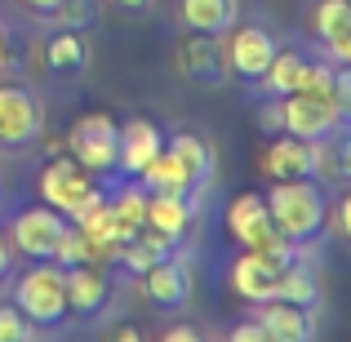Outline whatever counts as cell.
I'll use <instances>...</instances> for the list:
<instances>
[{"label":"cell","instance_id":"27","mask_svg":"<svg viewBox=\"0 0 351 342\" xmlns=\"http://www.w3.org/2000/svg\"><path fill=\"white\" fill-rule=\"evenodd\" d=\"M49 14H53V23H58V27L85 32V27L98 18V5H94V0H58V5H53Z\"/></svg>","mask_w":351,"mask_h":342},{"label":"cell","instance_id":"20","mask_svg":"<svg viewBox=\"0 0 351 342\" xmlns=\"http://www.w3.org/2000/svg\"><path fill=\"white\" fill-rule=\"evenodd\" d=\"M236 0H182V23L191 32H209V36H223L227 27L236 23Z\"/></svg>","mask_w":351,"mask_h":342},{"label":"cell","instance_id":"5","mask_svg":"<svg viewBox=\"0 0 351 342\" xmlns=\"http://www.w3.org/2000/svg\"><path fill=\"white\" fill-rule=\"evenodd\" d=\"M67 151L76 164H85L89 173H107L116 169V151H120V125L107 112H89L71 125L67 134Z\"/></svg>","mask_w":351,"mask_h":342},{"label":"cell","instance_id":"6","mask_svg":"<svg viewBox=\"0 0 351 342\" xmlns=\"http://www.w3.org/2000/svg\"><path fill=\"white\" fill-rule=\"evenodd\" d=\"M280 116H285V134H298V138H307V143H316V138L334 134V129L343 125V107L329 94H307V89L285 94Z\"/></svg>","mask_w":351,"mask_h":342},{"label":"cell","instance_id":"31","mask_svg":"<svg viewBox=\"0 0 351 342\" xmlns=\"http://www.w3.org/2000/svg\"><path fill=\"white\" fill-rule=\"evenodd\" d=\"M258 125H263V134H267V138H271V134H280V129H285L280 103H263V107H258Z\"/></svg>","mask_w":351,"mask_h":342},{"label":"cell","instance_id":"38","mask_svg":"<svg viewBox=\"0 0 351 342\" xmlns=\"http://www.w3.org/2000/svg\"><path fill=\"white\" fill-rule=\"evenodd\" d=\"M9 271V245H5V236H0V276Z\"/></svg>","mask_w":351,"mask_h":342},{"label":"cell","instance_id":"29","mask_svg":"<svg viewBox=\"0 0 351 342\" xmlns=\"http://www.w3.org/2000/svg\"><path fill=\"white\" fill-rule=\"evenodd\" d=\"M298 89H307V94H329V89H334V67H329V62H307Z\"/></svg>","mask_w":351,"mask_h":342},{"label":"cell","instance_id":"28","mask_svg":"<svg viewBox=\"0 0 351 342\" xmlns=\"http://www.w3.org/2000/svg\"><path fill=\"white\" fill-rule=\"evenodd\" d=\"M0 342H32V320L18 307H0Z\"/></svg>","mask_w":351,"mask_h":342},{"label":"cell","instance_id":"9","mask_svg":"<svg viewBox=\"0 0 351 342\" xmlns=\"http://www.w3.org/2000/svg\"><path fill=\"white\" fill-rule=\"evenodd\" d=\"M280 267H285V258H271V254H258V249H245V254L236 258V267H232V289H236L245 302H267V298H276Z\"/></svg>","mask_w":351,"mask_h":342},{"label":"cell","instance_id":"32","mask_svg":"<svg viewBox=\"0 0 351 342\" xmlns=\"http://www.w3.org/2000/svg\"><path fill=\"white\" fill-rule=\"evenodd\" d=\"M232 342H271V338H267V329L258 320H245V325L232 329Z\"/></svg>","mask_w":351,"mask_h":342},{"label":"cell","instance_id":"22","mask_svg":"<svg viewBox=\"0 0 351 342\" xmlns=\"http://www.w3.org/2000/svg\"><path fill=\"white\" fill-rule=\"evenodd\" d=\"M169 151L178 156L182 164H187L196 191L205 187V182H209V169H214V147H209L205 138H196V134H173V138H169Z\"/></svg>","mask_w":351,"mask_h":342},{"label":"cell","instance_id":"34","mask_svg":"<svg viewBox=\"0 0 351 342\" xmlns=\"http://www.w3.org/2000/svg\"><path fill=\"white\" fill-rule=\"evenodd\" d=\"M165 342H200V334L191 325H178V329H169V334H165Z\"/></svg>","mask_w":351,"mask_h":342},{"label":"cell","instance_id":"21","mask_svg":"<svg viewBox=\"0 0 351 342\" xmlns=\"http://www.w3.org/2000/svg\"><path fill=\"white\" fill-rule=\"evenodd\" d=\"M45 62H49V71H85L89 40L80 32H71V27H58V36L45 45Z\"/></svg>","mask_w":351,"mask_h":342},{"label":"cell","instance_id":"37","mask_svg":"<svg viewBox=\"0 0 351 342\" xmlns=\"http://www.w3.org/2000/svg\"><path fill=\"white\" fill-rule=\"evenodd\" d=\"M116 338H120V342H138V329H129V325H120V329H116Z\"/></svg>","mask_w":351,"mask_h":342},{"label":"cell","instance_id":"1","mask_svg":"<svg viewBox=\"0 0 351 342\" xmlns=\"http://www.w3.org/2000/svg\"><path fill=\"white\" fill-rule=\"evenodd\" d=\"M267 214H271L276 231L293 245H307V240L320 236L325 227V196L311 178H271V191H267Z\"/></svg>","mask_w":351,"mask_h":342},{"label":"cell","instance_id":"13","mask_svg":"<svg viewBox=\"0 0 351 342\" xmlns=\"http://www.w3.org/2000/svg\"><path fill=\"white\" fill-rule=\"evenodd\" d=\"M143 293L156 302V307H187L191 298V271L182 262H169V258H160V262H152L143 271Z\"/></svg>","mask_w":351,"mask_h":342},{"label":"cell","instance_id":"11","mask_svg":"<svg viewBox=\"0 0 351 342\" xmlns=\"http://www.w3.org/2000/svg\"><path fill=\"white\" fill-rule=\"evenodd\" d=\"M178 71L191 85H218L223 80V49L209 32H187L178 40Z\"/></svg>","mask_w":351,"mask_h":342},{"label":"cell","instance_id":"14","mask_svg":"<svg viewBox=\"0 0 351 342\" xmlns=\"http://www.w3.org/2000/svg\"><path fill=\"white\" fill-rule=\"evenodd\" d=\"M165 147V138H160V129L152 125L147 116H134V120H125L120 125V151H116V169H125V173H138L147 160H152L156 151Z\"/></svg>","mask_w":351,"mask_h":342},{"label":"cell","instance_id":"25","mask_svg":"<svg viewBox=\"0 0 351 342\" xmlns=\"http://www.w3.org/2000/svg\"><path fill=\"white\" fill-rule=\"evenodd\" d=\"M311 27H316L320 40L338 36L343 27H351V5H347V0H320L316 14H311Z\"/></svg>","mask_w":351,"mask_h":342},{"label":"cell","instance_id":"23","mask_svg":"<svg viewBox=\"0 0 351 342\" xmlns=\"http://www.w3.org/2000/svg\"><path fill=\"white\" fill-rule=\"evenodd\" d=\"M302 67H307V58H302V53H293V49H276L271 67H267L258 80L267 85V94L285 98V94H293V89L302 85Z\"/></svg>","mask_w":351,"mask_h":342},{"label":"cell","instance_id":"33","mask_svg":"<svg viewBox=\"0 0 351 342\" xmlns=\"http://www.w3.org/2000/svg\"><path fill=\"white\" fill-rule=\"evenodd\" d=\"M338 231H343V236L351 240V191L343 200H338Z\"/></svg>","mask_w":351,"mask_h":342},{"label":"cell","instance_id":"15","mask_svg":"<svg viewBox=\"0 0 351 342\" xmlns=\"http://www.w3.org/2000/svg\"><path fill=\"white\" fill-rule=\"evenodd\" d=\"M276 58V40L263 32V27H240L232 36V71L245 80H258Z\"/></svg>","mask_w":351,"mask_h":342},{"label":"cell","instance_id":"35","mask_svg":"<svg viewBox=\"0 0 351 342\" xmlns=\"http://www.w3.org/2000/svg\"><path fill=\"white\" fill-rule=\"evenodd\" d=\"M23 5H27V9H40V14H49V9L58 5V0H23Z\"/></svg>","mask_w":351,"mask_h":342},{"label":"cell","instance_id":"18","mask_svg":"<svg viewBox=\"0 0 351 342\" xmlns=\"http://www.w3.org/2000/svg\"><path fill=\"white\" fill-rule=\"evenodd\" d=\"M191 223V200L178 191H147V218L143 227L165 231V236H182Z\"/></svg>","mask_w":351,"mask_h":342},{"label":"cell","instance_id":"40","mask_svg":"<svg viewBox=\"0 0 351 342\" xmlns=\"http://www.w3.org/2000/svg\"><path fill=\"white\" fill-rule=\"evenodd\" d=\"M347 5H351V0H347Z\"/></svg>","mask_w":351,"mask_h":342},{"label":"cell","instance_id":"30","mask_svg":"<svg viewBox=\"0 0 351 342\" xmlns=\"http://www.w3.org/2000/svg\"><path fill=\"white\" fill-rule=\"evenodd\" d=\"M329 98L343 107V120H351V62H343V67L334 71V89H329Z\"/></svg>","mask_w":351,"mask_h":342},{"label":"cell","instance_id":"8","mask_svg":"<svg viewBox=\"0 0 351 342\" xmlns=\"http://www.w3.org/2000/svg\"><path fill=\"white\" fill-rule=\"evenodd\" d=\"M40 103L36 94H27L23 85H0V143L23 147L32 138H40Z\"/></svg>","mask_w":351,"mask_h":342},{"label":"cell","instance_id":"7","mask_svg":"<svg viewBox=\"0 0 351 342\" xmlns=\"http://www.w3.org/2000/svg\"><path fill=\"white\" fill-rule=\"evenodd\" d=\"M62 231H67V218H62L58 209L32 205V209H23V214L14 218V231H9V236H14V245L23 249L27 258H53Z\"/></svg>","mask_w":351,"mask_h":342},{"label":"cell","instance_id":"3","mask_svg":"<svg viewBox=\"0 0 351 342\" xmlns=\"http://www.w3.org/2000/svg\"><path fill=\"white\" fill-rule=\"evenodd\" d=\"M227 231H232L245 249L285 258V262L293 258V240H285L280 231H276L271 214H267V200L258 196V191H240V196H232V205H227Z\"/></svg>","mask_w":351,"mask_h":342},{"label":"cell","instance_id":"16","mask_svg":"<svg viewBox=\"0 0 351 342\" xmlns=\"http://www.w3.org/2000/svg\"><path fill=\"white\" fill-rule=\"evenodd\" d=\"M62 280H67V311H89L103 307L107 298V276L98 271V262H76V267H62Z\"/></svg>","mask_w":351,"mask_h":342},{"label":"cell","instance_id":"12","mask_svg":"<svg viewBox=\"0 0 351 342\" xmlns=\"http://www.w3.org/2000/svg\"><path fill=\"white\" fill-rule=\"evenodd\" d=\"M267 178H311L316 173V160H311V143L298 134H271V147L263 156Z\"/></svg>","mask_w":351,"mask_h":342},{"label":"cell","instance_id":"26","mask_svg":"<svg viewBox=\"0 0 351 342\" xmlns=\"http://www.w3.org/2000/svg\"><path fill=\"white\" fill-rule=\"evenodd\" d=\"M112 209H116L120 223H125V231L134 236V231L143 227V218H147V187H125V191H116Z\"/></svg>","mask_w":351,"mask_h":342},{"label":"cell","instance_id":"17","mask_svg":"<svg viewBox=\"0 0 351 342\" xmlns=\"http://www.w3.org/2000/svg\"><path fill=\"white\" fill-rule=\"evenodd\" d=\"M138 178H143L147 191H178V196H187V200H191V191H196V182H191L187 164H182L178 156L169 151V147H160V151H156L152 160L138 169Z\"/></svg>","mask_w":351,"mask_h":342},{"label":"cell","instance_id":"19","mask_svg":"<svg viewBox=\"0 0 351 342\" xmlns=\"http://www.w3.org/2000/svg\"><path fill=\"white\" fill-rule=\"evenodd\" d=\"M311 160L316 173L329 182H351V129H334V134L311 143Z\"/></svg>","mask_w":351,"mask_h":342},{"label":"cell","instance_id":"39","mask_svg":"<svg viewBox=\"0 0 351 342\" xmlns=\"http://www.w3.org/2000/svg\"><path fill=\"white\" fill-rule=\"evenodd\" d=\"M116 5H120V9H147L152 0H116Z\"/></svg>","mask_w":351,"mask_h":342},{"label":"cell","instance_id":"2","mask_svg":"<svg viewBox=\"0 0 351 342\" xmlns=\"http://www.w3.org/2000/svg\"><path fill=\"white\" fill-rule=\"evenodd\" d=\"M40 200L49 209H58L62 218H80L89 205L103 200V191H98V178L85 164H76L71 156H58V160H49L45 173H40Z\"/></svg>","mask_w":351,"mask_h":342},{"label":"cell","instance_id":"24","mask_svg":"<svg viewBox=\"0 0 351 342\" xmlns=\"http://www.w3.org/2000/svg\"><path fill=\"white\" fill-rule=\"evenodd\" d=\"M276 298L280 302H298V307H316L320 302V284L307 267L298 262H285L280 267V280H276Z\"/></svg>","mask_w":351,"mask_h":342},{"label":"cell","instance_id":"4","mask_svg":"<svg viewBox=\"0 0 351 342\" xmlns=\"http://www.w3.org/2000/svg\"><path fill=\"white\" fill-rule=\"evenodd\" d=\"M14 307L23 311L32 325H58L67 316V280H62V267H32L27 276H18L14 284Z\"/></svg>","mask_w":351,"mask_h":342},{"label":"cell","instance_id":"10","mask_svg":"<svg viewBox=\"0 0 351 342\" xmlns=\"http://www.w3.org/2000/svg\"><path fill=\"white\" fill-rule=\"evenodd\" d=\"M258 325L267 329L271 342H311L316 338V316L298 302H280V298H267L258 302Z\"/></svg>","mask_w":351,"mask_h":342},{"label":"cell","instance_id":"36","mask_svg":"<svg viewBox=\"0 0 351 342\" xmlns=\"http://www.w3.org/2000/svg\"><path fill=\"white\" fill-rule=\"evenodd\" d=\"M9 67V40H5V27H0V71Z\"/></svg>","mask_w":351,"mask_h":342}]
</instances>
